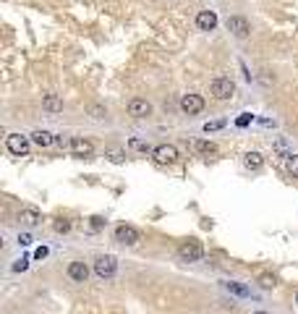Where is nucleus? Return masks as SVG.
Masks as SVG:
<instances>
[{
    "label": "nucleus",
    "instance_id": "nucleus-1",
    "mask_svg": "<svg viewBox=\"0 0 298 314\" xmlns=\"http://www.w3.org/2000/svg\"><path fill=\"white\" fill-rule=\"evenodd\" d=\"M233 92H235L233 79H228V76H217V79L212 82V95H214V100H230Z\"/></svg>",
    "mask_w": 298,
    "mask_h": 314
},
{
    "label": "nucleus",
    "instance_id": "nucleus-2",
    "mask_svg": "<svg viewBox=\"0 0 298 314\" xmlns=\"http://www.w3.org/2000/svg\"><path fill=\"white\" fill-rule=\"evenodd\" d=\"M115 270H118V262H115V257H110V254L99 257L95 262V272H97L102 280H110L112 275H115Z\"/></svg>",
    "mask_w": 298,
    "mask_h": 314
},
{
    "label": "nucleus",
    "instance_id": "nucleus-3",
    "mask_svg": "<svg viewBox=\"0 0 298 314\" xmlns=\"http://www.w3.org/2000/svg\"><path fill=\"white\" fill-rule=\"evenodd\" d=\"M5 147L11 155H18V157H24L26 152H29V139L21 136V134H8L5 136Z\"/></svg>",
    "mask_w": 298,
    "mask_h": 314
},
{
    "label": "nucleus",
    "instance_id": "nucleus-4",
    "mask_svg": "<svg viewBox=\"0 0 298 314\" xmlns=\"http://www.w3.org/2000/svg\"><path fill=\"white\" fill-rule=\"evenodd\" d=\"M181 110L186 115H197V113H201V110H204V100L199 95H183L181 97Z\"/></svg>",
    "mask_w": 298,
    "mask_h": 314
},
{
    "label": "nucleus",
    "instance_id": "nucleus-5",
    "mask_svg": "<svg viewBox=\"0 0 298 314\" xmlns=\"http://www.w3.org/2000/svg\"><path fill=\"white\" fill-rule=\"evenodd\" d=\"M178 257H181L183 262H199V259L204 257V249L197 244V241H189V244H183V246L178 249Z\"/></svg>",
    "mask_w": 298,
    "mask_h": 314
},
{
    "label": "nucleus",
    "instance_id": "nucleus-6",
    "mask_svg": "<svg viewBox=\"0 0 298 314\" xmlns=\"http://www.w3.org/2000/svg\"><path fill=\"white\" fill-rule=\"evenodd\" d=\"M115 241L118 244H126V246H133L139 241V230L133 225H118L115 228Z\"/></svg>",
    "mask_w": 298,
    "mask_h": 314
},
{
    "label": "nucleus",
    "instance_id": "nucleus-7",
    "mask_svg": "<svg viewBox=\"0 0 298 314\" xmlns=\"http://www.w3.org/2000/svg\"><path fill=\"white\" fill-rule=\"evenodd\" d=\"M155 160H157L160 165L176 163V160H178V149L173 147V144H160V147L155 149Z\"/></svg>",
    "mask_w": 298,
    "mask_h": 314
},
{
    "label": "nucleus",
    "instance_id": "nucleus-8",
    "mask_svg": "<svg viewBox=\"0 0 298 314\" xmlns=\"http://www.w3.org/2000/svg\"><path fill=\"white\" fill-rule=\"evenodd\" d=\"M228 32H233L235 37H249V32H251V26H249V21H246L243 16H230L228 18Z\"/></svg>",
    "mask_w": 298,
    "mask_h": 314
},
{
    "label": "nucleus",
    "instance_id": "nucleus-9",
    "mask_svg": "<svg viewBox=\"0 0 298 314\" xmlns=\"http://www.w3.org/2000/svg\"><path fill=\"white\" fill-rule=\"evenodd\" d=\"M149 113H152V105L147 103V100L133 97L131 103H128V115H133V118H147Z\"/></svg>",
    "mask_w": 298,
    "mask_h": 314
},
{
    "label": "nucleus",
    "instance_id": "nucleus-10",
    "mask_svg": "<svg viewBox=\"0 0 298 314\" xmlns=\"http://www.w3.org/2000/svg\"><path fill=\"white\" fill-rule=\"evenodd\" d=\"M197 26L201 29V32H212V29L217 26V13H214V11H199Z\"/></svg>",
    "mask_w": 298,
    "mask_h": 314
},
{
    "label": "nucleus",
    "instance_id": "nucleus-11",
    "mask_svg": "<svg viewBox=\"0 0 298 314\" xmlns=\"http://www.w3.org/2000/svg\"><path fill=\"white\" fill-rule=\"evenodd\" d=\"M68 278L76 280V283H87L89 278V267L84 265V262H71L68 265Z\"/></svg>",
    "mask_w": 298,
    "mask_h": 314
},
{
    "label": "nucleus",
    "instance_id": "nucleus-12",
    "mask_svg": "<svg viewBox=\"0 0 298 314\" xmlns=\"http://www.w3.org/2000/svg\"><path fill=\"white\" fill-rule=\"evenodd\" d=\"M74 155H79V157H89L92 152H95V147H92V141H87V139H71V147H68Z\"/></svg>",
    "mask_w": 298,
    "mask_h": 314
},
{
    "label": "nucleus",
    "instance_id": "nucleus-13",
    "mask_svg": "<svg viewBox=\"0 0 298 314\" xmlns=\"http://www.w3.org/2000/svg\"><path fill=\"white\" fill-rule=\"evenodd\" d=\"M18 220H21L24 225H29V228H32V225H37V222L42 220V215H39V212H37L34 207H26V209H21V215H18Z\"/></svg>",
    "mask_w": 298,
    "mask_h": 314
},
{
    "label": "nucleus",
    "instance_id": "nucleus-14",
    "mask_svg": "<svg viewBox=\"0 0 298 314\" xmlns=\"http://www.w3.org/2000/svg\"><path fill=\"white\" fill-rule=\"evenodd\" d=\"M42 107L50 110V113H60V110H63V100H60L58 95H45L42 97Z\"/></svg>",
    "mask_w": 298,
    "mask_h": 314
},
{
    "label": "nucleus",
    "instance_id": "nucleus-15",
    "mask_svg": "<svg viewBox=\"0 0 298 314\" xmlns=\"http://www.w3.org/2000/svg\"><path fill=\"white\" fill-rule=\"evenodd\" d=\"M32 141H34L37 147H50V144L55 141V136L50 134V131H34V134H32Z\"/></svg>",
    "mask_w": 298,
    "mask_h": 314
},
{
    "label": "nucleus",
    "instance_id": "nucleus-16",
    "mask_svg": "<svg viewBox=\"0 0 298 314\" xmlns=\"http://www.w3.org/2000/svg\"><path fill=\"white\" fill-rule=\"evenodd\" d=\"M243 163H246V168H249V170H259L264 160H262V155H259V152H249Z\"/></svg>",
    "mask_w": 298,
    "mask_h": 314
},
{
    "label": "nucleus",
    "instance_id": "nucleus-17",
    "mask_svg": "<svg viewBox=\"0 0 298 314\" xmlns=\"http://www.w3.org/2000/svg\"><path fill=\"white\" fill-rule=\"evenodd\" d=\"M288 173H291L293 178H298V155H288Z\"/></svg>",
    "mask_w": 298,
    "mask_h": 314
},
{
    "label": "nucleus",
    "instance_id": "nucleus-18",
    "mask_svg": "<svg viewBox=\"0 0 298 314\" xmlns=\"http://www.w3.org/2000/svg\"><path fill=\"white\" fill-rule=\"evenodd\" d=\"M228 291H233L235 296H249V288L241 286V283H228Z\"/></svg>",
    "mask_w": 298,
    "mask_h": 314
},
{
    "label": "nucleus",
    "instance_id": "nucleus-19",
    "mask_svg": "<svg viewBox=\"0 0 298 314\" xmlns=\"http://www.w3.org/2000/svg\"><path fill=\"white\" fill-rule=\"evenodd\" d=\"M131 149H139V152H149V144L141 139H131Z\"/></svg>",
    "mask_w": 298,
    "mask_h": 314
},
{
    "label": "nucleus",
    "instance_id": "nucleus-20",
    "mask_svg": "<svg viewBox=\"0 0 298 314\" xmlns=\"http://www.w3.org/2000/svg\"><path fill=\"white\" fill-rule=\"evenodd\" d=\"M197 149H199V152H207V155H209V152H214L217 147H214L212 141H197Z\"/></svg>",
    "mask_w": 298,
    "mask_h": 314
},
{
    "label": "nucleus",
    "instance_id": "nucleus-21",
    "mask_svg": "<svg viewBox=\"0 0 298 314\" xmlns=\"http://www.w3.org/2000/svg\"><path fill=\"white\" fill-rule=\"evenodd\" d=\"M222 126H225V120H212V123H204V131L209 134V131H217V128H222Z\"/></svg>",
    "mask_w": 298,
    "mask_h": 314
},
{
    "label": "nucleus",
    "instance_id": "nucleus-22",
    "mask_svg": "<svg viewBox=\"0 0 298 314\" xmlns=\"http://www.w3.org/2000/svg\"><path fill=\"white\" fill-rule=\"evenodd\" d=\"M105 115H107V110H105V107H99V105L92 107V118H97V120H99V118H105Z\"/></svg>",
    "mask_w": 298,
    "mask_h": 314
},
{
    "label": "nucleus",
    "instance_id": "nucleus-23",
    "mask_svg": "<svg viewBox=\"0 0 298 314\" xmlns=\"http://www.w3.org/2000/svg\"><path fill=\"white\" fill-rule=\"evenodd\" d=\"M68 228H71L68 220H58V222H55V230H58V233H66Z\"/></svg>",
    "mask_w": 298,
    "mask_h": 314
},
{
    "label": "nucleus",
    "instance_id": "nucleus-24",
    "mask_svg": "<svg viewBox=\"0 0 298 314\" xmlns=\"http://www.w3.org/2000/svg\"><path fill=\"white\" fill-rule=\"evenodd\" d=\"M259 283H262L264 288H272V286H275V278H272V275H262V278H259Z\"/></svg>",
    "mask_w": 298,
    "mask_h": 314
},
{
    "label": "nucleus",
    "instance_id": "nucleus-25",
    "mask_svg": "<svg viewBox=\"0 0 298 314\" xmlns=\"http://www.w3.org/2000/svg\"><path fill=\"white\" fill-rule=\"evenodd\" d=\"M110 160H112V163H123V160H126V157H123V152L112 149V152H110Z\"/></svg>",
    "mask_w": 298,
    "mask_h": 314
},
{
    "label": "nucleus",
    "instance_id": "nucleus-26",
    "mask_svg": "<svg viewBox=\"0 0 298 314\" xmlns=\"http://www.w3.org/2000/svg\"><path fill=\"white\" fill-rule=\"evenodd\" d=\"M18 244L29 246V244H32V236H29V233H21V236H18Z\"/></svg>",
    "mask_w": 298,
    "mask_h": 314
},
{
    "label": "nucleus",
    "instance_id": "nucleus-27",
    "mask_svg": "<svg viewBox=\"0 0 298 314\" xmlns=\"http://www.w3.org/2000/svg\"><path fill=\"white\" fill-rule=\"evenodd\" d=\"M13 270H16V272H21V270H26V259H18V262H16V265H13Z\"/></svg>",
    "mask_w": 298,
    "mask_h": 314
},
{
    "label": "nucleus",
    "instance_id": "nucleus-28",
    "mask_svg": "<svg viewBox=\"0 0 298 314\" xmlns=\"http://www.w3.org/2000/svg\"><path fill=\"white\" fill-rule=\"evenodd\" d=\"M34 257H37V259H42V257H47V249H45V246H39V249L34 251Z\"/></svg>",
    "mask_w": 298,
    "mask_h": 314
},
{
    "label": "nucleus",
    "instance_id": "nucleus-29",
    "mask_svg": "<svg viewBox=\"0 0 298 314\" xmlns=\"http://www.w3.org/2000/svg\"><path fill=\"white\" fill-rule=\"evenodd\" d=\"M102 222H105L102 217H92V228H102Z\"/></svg>",
    "mask_w": 298,
    "mask_h": 314
},
{
    "label": "nucleus",
    "instance_id": "nucleus-30",
    "mask_svg": "<svg viewBox=\"0 0 298 314\" xmlns=\"http://www.w3.org/2000/svg\"><path fill=\"white\" fill-rule=\"evenodd\" d=\"M254 314H267V312H254Z\"/></svg>",
    "mask_w": 298,
    "mask_h": 314
},
{
    "label": "nucleus",
    "instance_id": "nucleus-31",
    "mask_svg": "<svg viewBox=\"0 0 298 314\" xmlns=\"http://www.w3.org/2000/svg\"><path fill=\"white\" fill-rule=\"evenodd\" d=\"M296 304H298V293H296Z\"/></svg>",
    "mask_w": 298,
    "mask_h": 314
}]
</instances>
